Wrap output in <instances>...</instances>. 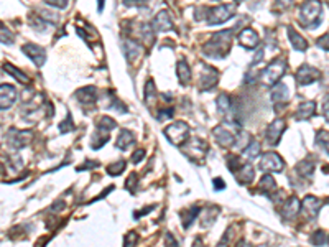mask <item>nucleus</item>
I'll list each match as a JSON object with an SVG mask.
<instances>
[{"mask_svg": "<svg viewBox=\"0 0 329 247\" xmlns=\"http://www.w3.org/2000/svg\"><path fill=\"white\" fill-rule=\"evenodd\" d=\"M232 38H234V30H222L211 36V40L204 45L203 51L206 56L212 60H222L226 58L232 47Z\"/></svg>", "mask_w": 329, "mask_h": 247, "instance_id": "1", "label": "nucleus"}, {"mask_svg": "<svg viewBox=\"0 0 329 247\" xmlns=\"http://www.w3.org/2000/svg\"><path fill=\"white\" fill-rule=\"evenodd\" d=\"M321 15H323V7L319 0H306L299 8V23L305 28H316L321 23Z\"/></svg>", "mask_w": 329, "mask_h": 247, "instance_id": "2", "label": "nucleus"}, {"mask_svg": "<svg viewBox=\"0 0 329 247\" xmlns=\"http://www.w3.org/2000/svg\"><path fill=\"white\" fill-rule=\"evenodd\" d=\"M286 71V60L283 56L275 58L266 68L260 73V82L265 86H275L277 82H280L282 76Z\"/></svg>", "mask_w": 329, "mask_h": 247, "instance_id": "3", "label": "nucleus"}, {"mask_svg": "<svg viewBox=\"0 0 329 247\" xmlns=\"http://www.w3.org/2000/svg\"><path fill=\"white\" fill-rule=\"evenodd\" d=\"M235 14V3H224V5L204 8V18H207L209 25H220L227 22Z\"/></svg>", "mask_w": 329, "mask_h": 247, "instance_id": "4", "label": "nucleus"}, {"mask_svg": "<svg viewBox=\"0 0 329 247\" xmlns=\"http://www.w3.org/2000/svg\"><path fill=\"white\" fill-rule=\"evenodd\" d=\"M165 135L170 144L176 145V147H181V145H185V142L188 140L189 125L186 122H183V120H178V122L170 124L168 127L165 129Z\"/></svg>", "mask_w": 329, "mask_h": 247, "instance_id": "5", "label": "nucleus"}, {"mask_svg": "<svg viewBox=\"0 0 329 247\" xmlns=\"http://www.w3.org/2000/svg\"><path fill=\"white\" fill-rule=\"evenodd\" d=\"M285 168V162L278 153L275 152H266L260 160V170L266 171V173H280Z\"/></svg>", "mask_w": 329, "mask_h": 247, "instance_id": "6", "label": "nucleus"}, {"mask_svg": "<svg viewBox=\"0 0 329 247\" xmlns=\"http://www.w3.org/2000/svg\"><path fill=\"white\" fill-rule=\"evenodd\" d=\"M319 78H321V73L310 65H301L297 69V73H295V81L298 82V86L313 84V82L318 81Z\"/></svg>", "mask_w": 329, "mask_h": 247, "instance_id": "7", "label": "nucleus"}, {"mask_svg": "<svg viewBox=\"0 0 329 247\" xmlns=\"http://www.w3.org/2000/svg\"><path fill=\"white\" fill-rule=\"evenodd\" d=\"M31 131H16V129H10L7 133V144L12 148L20 150L23 147H27L31 140Z\"/></svg>", "mask_w": 329, "mask_h": 247, "instance_id": "8", "label": "nucleus"}, {"mask_svg": "<svg viewBox=\"0 0 329 247\" xmlns=\"http://www.w3.org/2000/svg\"><path fill=\"white\" fill-rule=\"evenodd\" d=\"M285 131V120L283 119H275L273 122L268 124V127H266V132H265V140L268 145H278V142L282 139V133Z\"/></svg>", "mask_w": 329, "mask_h": 247, "instance_id": "9", "label": "nucleus"}, {"mask_svg": "<svg viewBox=\"0 0 329 247\" xmlns=\"http://www.w3.org/2000/svg\"><path fill=\"white\" fill-rule=\"evenodd\" d=\"M22 51L27 54V56L30 58V60L35 63L38 68L47 63V51H45V48L40 47V45H33V43L23 45Z\"/></svg>", "mask_w": 329, "mask_h": 247, "instance_id": "10", "label": "nucleus"}, {"mask_svg": "<svg viewBox=\"0 0 329 247\" xmlns=\"http://www.w3.org/2000/svg\"><path fill=\"white\" fill-rule=\"evenodd\" d=\"M212 135H214L216 142L222 148H229L235 145V135L231 131H227L226 127H222V125H218V127L212 129Z\"/></svg>", "mask_w": 329, "mask_h": 247, "instance_id": "11", "label": "nucleus"}, {"mask_svg": "<svg viewBox=\"0 0 329 247\" xmlns=\"http://www.w3.org/2000/svg\"><path fill=\"white\" fill-rule=\"evenodd\" d=\"M124 53H125L128 63H137L141 58V54H143V47L139 41L127 38L124 41Z\"/></svg>", "mask_w": 329, "mask_h": 247, "instance_id": "12", "label": "nucleus"}, {"mask_svg": "<svg viewBox=\"0 0 329 247\" xmlns=\"http://www.w3.org/2000/svg\"><path fill=\"white\" fill-rule=\"evenodd\" d=\"M219 81V73L218 69L211 68V66L204 65L203 66V71H201V86L204 91H211L212 87L218 84Z\"/></svg>", "mask_w": 329, "mask_h": 247, "instance_id": "13", "label": "nucleus"}, {"mask_svg": "<svg viewBox=\"0 0 329 247\" xmlns=\"http://www.w3.org/2000/svg\"><path fill=\"white\" fill-rule=\"evenodd\" d=\"M74 98H76L82 106H93L97 100V89L94 86H86L81 87L74 93Z\"/></svg>", "mask_w": 329, "mask_h": 247, "instance_id": "14", "label": "nucleus"}, {"mask_svg": "<svg viewBox=\"0 0 329 247\" xmlns=\"http://www.w3.org/2000/svg\"><path fill=\"white\" fill-rule=\"evenodd\" d=\"M16 100V91L14 86L10 84H2L0 86V107L2 111L10 109Z\"/></svg>", "mask_w": 329, "mask_h": 247, "instance_id": "15", "label": "nucleus"}, {"mask_svg": "<svg viewBox=\"0 0 329 247\" xmlns=\"http://www.w3.org/2000/svg\"><path fill=\"white\" fill-rule=\"evenodd\" d=\"M152 27H153V30H155L157 33H163V32L172 30L173 22H172V18H170L168 12H166V10L158 12L157 16L153 18V22H152Z\"/></svg>", "mask_w": 329, "mask_h": 247, "instance_id": "16", "label": "nucleus"}, {"mask_svg": "<svg viewBox=\"0 0 329 247\" xmlns=\"http://www.w3.org/2000/svg\"><path fill=\"white\" fill-rule=\"evenodd\" d=\"M239 41L245 49H253L259 47L260 38H259V35H257V32H253L252 28H244L239 35Z\"/></svg>", "mask_w": 329, "mask_h": 247, "instance_id": "17", "label": "nucleus"}, {"mask_svg": "<svg viewBox=\"0 0 329 247\" xmlns=\"http://www.w3.org/2000/svg\"><path fill=\"white\" fill-rule=\"evenodd\" d=\"M319 209H321V201H319L316 196H306L301 203V211L310 217V219H314L318 216Z\"/></svg>", "mask_w": 329, "mask_h": 247, "instance_id": "18", "label": "nucleus"}, {"mask_svg": "<svg viewBox=\"0 0 329 247\" xmlns=\"http://www.w3.org/2000/svg\"><path fill=\"white\" fill-rule=\"evenodd\" d=\"M299 211H301V203H299L297 196H291V198L286 199V203L283 204L282 216L285 217V219H295Z\"/></svg>", "mask_w": 329, "mask_h": 247, "instance_id": "19", "label": "nucleus"}, {"mask_svg": "<svg viewBox=\"0 0 329 247\" xmlns=\"http://www.w3.org/2000/svg\"><path fill=\"white\" fill-rule=\"evenodd\" d=\"M316 114V102L314 100H305L301 102L297 109V114H295V119L297 120H308L311 119Z\"/></svg>", "mask_w": 329, "mask_h": 247, "instance_id": "20", "label": "nucleus"}, {"mask_svg": "<svg viewBox=\"0 0 329 247\" xmlns=\"http://www.w3.org/2000/svg\"><path fill=\"white\" fill-rule=\"evenodd\" d=\"M272 100L275 104H283V102H288L290 100V91L286 84H283V82H277L273 87H272Z\"/></svg>", "mask_w": 329, "mask_h": 247, "instance_id": "21", "label": "nucleus"}, {"mask_svg": "<svg viewBox=\"0 0 329 247\" xmlns=\"http://www.w3.org/2000/svg\"><path fill=\"white\" fill-rule=\"evenodd\" d=\"M234 175L240 185H249V183L253 181V177H255V175H253V166L251 163H244Z\"/></svg>", "mask_w": 329, "mask_h": 247, "instance_id": "22", "label": "nucleus"}, {"mask_svg": "<svg viewBox=\"0 0 329 247\" xmlns=\"http://www.w3.org/2000/svg\"><path fill=\"white\" fill-rule=\"evenodd\" d=\"M216 106H218V111L220 115L229 117L231 119L232 114H234V107H232V100L227 94H220L218 100H216Z\"/></svg>", "mask_w": 329, "mask_h": 247, "instance_id": "23", "label": "nucleus"}, {"mask_svg": "<svg viewBox=\"0 0 329 247\" xmlns=\"http://www.w3.org/2000/svg\"><path fill=\"white\" fill-rule=\"evenodd\" d=\"M176 76L183 86H188L191 81V68L186 60H180L176 65Z\"/></svg>", "mask_w": 329, "mask_h": 247, "instance_id": "24", "label": "nucleus"}, {"mask_svg": "<svg viewBox=\"0 0 329 247\" xmlns=\"http://www.w3.org/2000/svg\"><path fill=\"white\" fill-rule=\"evenodd\" d=\"M135 144V137H133V133L130 131H120L117 140H115V147H117L119 150H127L130 148L132 145Z\"/></svg>", "mask_w": 329, "mask_h": 247, "instance_id": "25", "label": "nucleus"}, {"mask_svg": "<svg viewBox=\"0 0 329 247\" xmlns=\"http://www.w3.org/2000/svg\"><path fill=\"white\" fill-rule=\"evenodd\" d=\"M219 211L220 209L218 206H209V208H206L203 211V216H201V226L203 228H211L212 224L218 221V214H219Z\"/></svg>", "mask_w": 329, "mask_h": 247, "instance_id": "26", "label": "nucleus"}, {"mask_svg": "<svg viewBox=\"0 0 329 247\" xmlns=\"http://www.w3.org/2000/svg\"><path fill=\"white\" fill-rule=\"evenodd\" d=\"M288 38H290L291 45H293V48L297 49V51H305V49L308 48L306 40L303 38V36L299 35V33L295 32L291 27H288Z\"/></svg>", "mask_w": 329, "mask_h": 247, "instance_id": "27", "label": "nucleus"}, {"mask_svg": "<svg viewBox=\"0 0 329 247\" xmlns=\"http://www.w3.org/2000/svg\"><path fill=\"white\" fill-rule=\"evenodd\" d=\"M107 142H109V132L102 131V129H97V132L94 133L93 140H91V148L99 150V148H102Z\"/></svg>", "mask_w": 329, "mask_h": 247, "instance_id": "28", "label": "nucleus"}, {"mask_svg": "<svg viewBox=\"0 0 329 247\" xmlns=\"http://www.w3.org/2000/svg\"><path fill=\"white\" fill-rule=\"evenodd\" d=\"M259 191L260 193H265V195H272L277 191V183H275L273 177H270V175H265V177H262L260 183H259Z\"/></svg>", "mask_w": 329, "mask_h": 247, "instance_id": "29", "label": "nucleus"}, {"mask_svg": "<svg viewBox=\"0 0 329 247\" xmlns=\"http://www.w3.org/2000/svg\"><path fill=\"white\" fill-rule=\"evenodd\" d=\"M199 213H201V209H199L198 206H193L191 209H188V211H181L180 213V219H181L183 228L188 229L189 226L194 223V217H196Z\"/></svg>", "mask_w": 329, "mask_h": 247, "instance_id": "30", "label": "nucleus"}, {"mask_svg": "<svg viewBox=\"0 0 329 247\" xmlns=\"http://www.w3.org/2000/svg\"><path fill=\"white\" fill-rule=\"evenodd\" d=\"M3 69H5L7 73L10 74V76H14V78H15L18 82H22V84H25V86H27V84H30V81H31V79L28 78L25 73H22V71H20V69H16L15 66H12L10 63H5V65H3Z\"/></svg>", "mask_w": 329, "mask_h": 247, "instance_id": "31", "label": "nucleus"}, {"mask_svg": "<svg viewBox=\"0 0 329 247\" xmlns=\"http://www.w3.org/2000/svg\"><path fill=\"white\" fill-rule=\"evenodd\" d=\"M155 100H157V87H155V82L150 79L147 84H145V104L150 107L153 106Z\"/></svg>", "mask_w": 329, "mask_h": 247, "instance_id": "32", "label": "nucleus"}, {"mask_svg": "<svg viewBox=\"0 0 329 247\" xmlns=\"http://www.w3.org/2000/svg\"><path fill=\"white\" fill-rule=\"evenodd\" d=\"M313 170H314V163L311 162H299L297 166V173L301 178H310L311 175H313Z\"/></svg>", "mask_w": 329, "mask_h": 247, "instance_id": "33", "label": "nucleus"}, {"mask_svg": "<svg viewBox=\"0 0 329 247\" xmlns=\"http://www.w3.org/2000/svg\"><path fill=\"white\" fill-rule=\"evenodd\" d=\"M253 139H251V135H249V132H244V131H240L239 133H237V137H235V145L234 147L237 148H240L244 152L245 148L249 147V144H251Z\"/></svg>", "mask_w": 329, "mask_h": 247, "instance_id": "34", "label": "nucleus"}, {"mask_svg": "<svg viewBox=\"0 0 329 247\" xmlns=\"http://www.w3.org/2000/svg\"><path fill=\"white\" fill-rule=\"evenodd\" d=\"M115 127H117V122L109 115H102L101 119L97 120V129H102V131L110 132V131H114Z\"/></svg>", "mask_w": 329, "mask_h": 247, "instance_id": "35", "label": "nucleus"}, {"mask_svg": "<svg viewBox=\"0 0 329 247\" xmlns=\"http://www.w3.org/2000/svg\"><path fill=\"white\" fill-rule=\"evenodd\" d=\"M260 142H257V140H252L251 144H249V147L244 150V153H245V157L247 158H251V160H253V158H257L260 155Z\"/></svg>", "mask_w": 329, "mask_h": 247, "instance_id": "36", "label": "nucleus"}, {"mask_svg": "<svg viewBox=\"0 0 329 247\" xmlns=\"http://www.w3.org/2000/svg\"><path fill=\"white\" fill-rule=\"evenodd\" d=\"M316 145H318L319 148H323L324 152L329 155V132L328 131L318 132V137H316Z\"/></svg>", "mask_w": 329, "mask_h": 247, "instance_id": "37", "label": "nucleus"}, {"mask_svg": "<svg viewBox=\"0 0 329 247\" xmlns=\"http://www.w3.org/2000/svg\"><path fill=\"white\" fill-rule=\"evenodd\" d=\"M30 25L35 28L36 32H41V33L47 32L48 28H51V25H49L45 18H40V16H33V18L30 20Z\"/></svg>", "mask_w": 329, "mask_h": 247, "instance_id": "38", "label": "nucleus"}, {"mask_svg": "<svg viewBox=\"0 0 329 247\" xmlns=\"http://www.w3.org/2000/svg\"><path fill=\"white\" fill-rule=\"evenodd\" d=\"M125 166H127V163H125V162H124V160H119V162L112 163L110 166H107V173L112 175V177H119V175L122 173L124 170H125Z\"/></svg>", "mask_w": 329, "mask_h": 247, "instance_id": "39", "label": "nucleus"}, {"mask_svg": "<svg viewBox=\"0 0 329 247\" xmlns=\"http://www.w3.org/2000/svg\"><path fill=\"white\" fill-rule=\"evenodd\" d=\"M326 239H328V236H326V232H324L323 229L314 231L313 234H311V237H310V241H311V244H313V246H323L324 242H326Z\"/></svg>", "mask_w": 329, "mask_h": 247, "instance_id": "40", "label": "nucleus"}, {"mask_svg": "<svg viewBox=\"0 0 329 247\" xmlns=\"http://www.w3.org/2000/svg\"><path fill=\"white\" fill-rule=\"evenodd\" d=\"M242 165H244V162L240 160L239 157H235V155H231V157L227 158V168L231 170L232 173H235V171L239 170Z\"/></svg>", "mask_w": 329, "mask_h": 247, "instance_id": "41", "label": "nucleus"}, {"mask_svg": "<svg viewBox=\"0 0 329 247\" xmlns=\"http://www.w3.org/2000/svg\"><path fill=\"white\" fill-rule=\"evenodd\" d=\"M60 133H68V132H71L74 129V124H73V117H71V114H68V117H66V119L63 120V122L60 124Z\"/></svg>", "mask_w": 329, "mask_h": 247, "instance_id": "42", "label": "nucleus"}, {"mask_svg": "<svg viewBox=\"0 0 329 247\" xmlns=\"http://www.w3.org/2000/svg\"><path fill=\"white\" fill-rule=\"evenodd\" d=\"M295 0H275L273 3V8L275 10H286V8H290L291 5H293Z\"/></svg>", "mask_w": 329, "mask_h": 247, "instance_id": "43", "label": "nucleus"}, {"mask_svg": "<svg viewBox=\"0 0 329 247\" xmlns=\"http://www.w3.org/2000/svg\"><path fill=\"white\" fill-rule=\"evenodd\" d=\"M14 40H15L14 35H12V33L5 28V25L2 23V43L3 45H12L14 43Z\"/></svg>", "mask_w": 329, "mask_h": 247, "instance_id": "44", "label": "nucleus"}, {"mask_svg": "<svg viewBox=\"0 0 329 247\" xmlns=\"http://www.w3.org/2000/svg\"><path fill=\"white\" fill-rule=\"evenodd\" d=\"M137 241H139V236H137V232L130 231L125 236V244H124V247H135L137 246Z\"/></svg>", "mask_w": 329, "mask_h": 247, "instance_id": "45", "label": "nucleus"}, {"mask_svg": "<svg viewBox=\"0 0 329 247\" xmlns=\"http://www.w3.org/2000/svg\"><path fill=\"white\" fill-rule=\"evenodd\" d=\"M137 183H139V177H137L135 173H132L130 177H128L127 181H125V188H127V190H130L133 193V191H135V188H137Z\"/></svg>", "mask_w": 329, "mask_h": 247, "instance_id": "46", "label": "nucleus"}, {"mask_svg": "<svg viewBox=\"0 0 329 247\" xmlns=\"http://www.w3.org/2000/svg\"><path fill=\"white\" fill-rule=\"evenodd\" d=\"M174 114V111L173 109H161L160 111V114H158V120H166V119H172Z\"/></svg>", "mask_w": 329, "mask_h": 247, "instance_id": "47", "label": "nucleus"}, {"mask_svg": "<svg viewBox=\"0 0 329 247\" xmlns=\"http://www.w3.org/2000/svg\"><path fill=\"white\" fill-rule=\"evenodd\" d=\"M45 2L55 8H66L68 5V0H45Z\"/></svg>", "mask_w": 329, "mask_h": 247, "instance_id": "48", "label": "nucleus"}, {"mask_svg": "<svg viewBox=\"0 0 329 247\" xmlns=\"http://www.w3.org/2000/svg\"><path fill=\"white\" fill-rule=\"evenodd\" d=\"M316 43H318L319 48H323V49H326V51H329V35H328V33H326V35H323L321 38H318V41H316Z\"/></svg>", "mask_w": 329, "mask_h": 247, "instance_id": "49", "label": "nucleus"}, {"mask_svg": "<svg viewBox=\"0 0 329 247\" xmlns=\"http://www.w3.org/2000/svg\"><path fill=\"white\" fill-rule=\"evenodd\" d=\"M143 157H145V150H141V148H139V150H135V152H133V155H132V163H140L141 160H143Z\"/></svg>", "mask_w": 329, "mask_h": 247, "instance_id": "50", "label": "nucleus"}, {"mask_svg": "<svg viewBox=\"0 0 329 247\" xmlns=\"http://www.w3.org/2000/svg\"><path fill=\"white\" fill-rule=\"evenodd\" d=\"M124 5L127 7H137V5H143V3H147L148 0H122Z\"/></svg>", "mask_w": 329, "mask_h": 247, "instance_id": "51", "label": "nucleus"}, {"mask_svg": "<svg viewBox=\"0 0 329 247\" xmlns=\"http://www.w3.org/2000/svg\"><path fill=\"white\" fill-rule=\"evenodd\" d=\"M229 236H231V229H227L226 234H224L222 237H220L218 247H229Z\"/></svg>", "mask_w": 329, "mask_h": 247, "instance_id": "52", "label": "nucleus"}, {"mask_svg": "<svg viewBox=\"0 0 329 247\" xmlns=\"http://www.w3.org/2000/svg\"><path fill=\"white\" fill-rule=\"evenodd\" d=\"M99 166V162H86V165L79 166L78 171H82V170H89V168H97Z\"/></svg>", "mask_w": 329, "mask_h": 247, "instance_id": "53", "label": "nucleus"}, {"mask_svg": "<svg viewBox=\"0 0 329 247\" xmlns=\"http://www.w3.org/2000/svg\"><path fill=\"white\" fill-rule=\"evenodd\" d=\"M323 115H324V119L329 122V96H328L326 100H324V104H323Z\"/></svg>", "mask_w": 329, "mask_h": 247, "instance_id": "54", "label": "nucleus"}, {"mask_svg": "<svg viewBox=\"0 0 329 247\" xmlns=\"http://www.w3.org/2000/svg\"><path fill=\"white\" fill-rule=\"evenodd\" d=\"M214 186H216V190H224L226 188V183L222 181V178H214Z\"/></svg>", "mask_w": 329, "mask_h": 247, "instance_id": "55", "label": "nucleus"}, {"mask_svg": "<svg viewBox=\"0 0 329 247\" xmlns=\"http://www.w3.org/2000/svg\"><path fill=\"white\" fill-rule=\"evenodd\" d=\"M235 247H252V246H251V242H247V241H240Z\"/></svg>", "mask_w": 329, "mask_h": 247, "instance_id": "56", "label": "nucleus"}, {"mask_svg": "<svg viewBox=\"0 0 329 247\" xmlns=\"http://www.w3.org/2000/svg\"><path fill=\"white\" fill-rule=\"evenodd\" d=\"M244 2V0H234V3H235V5H237V3H242Z\"/></svg>", "mask_w": 329, "mask_h": 247, "instance_id": "57", "label": "nucleus"}, {"mask_svg": "<svg viewBox=\"0 0 329 247\" xmlns=\"http://www.w3.org/2000/svg\"><path fill=\"white\" fill-rule=\"evenodd\" d=\"M323 2H326V3H329V0H323Z\"/></svg>", "mask_w": 329, "mask_h": 247, "instance_id": "58", "label": "nucleus"}, {"mask_svg": "<svg viewBox=\"0 0 329 247\" xmlns=\"http://www.w3.org/2000/svg\"><path fill=\"white\" fill-rule=\"evenodd\" d=\"M328 203H329V201H328Z\"/></svg>", "mask_w": 329, "mask_h": 247, "instance_id": "59", "label": "nucleus"}]
</instances>
